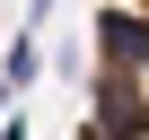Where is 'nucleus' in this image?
<instances>
[{
  "label": "nucleus",
  "instance_id": "nucleus-3",
  "mask_svg": "<svg viewBox=\"0 0 149 140\" xmlns=\"http://www.w3.org/2000/svg\"><path fill=\"white\" fill-rule=\"evenodd\" d=\"M0 140H26V123H18V114H9V123H0Z\"/></svg>",
  "mask_w": 149,
  "mask_h": 140
},
{
  "label": "nucleus",
  "instance_id": "nucleus-2",
  "mask_svg": "<svg viewBox=\"0 0 149 140\" xmlns=\"http://www.w3.org/2000/svg\"><path fill=\"white\" fill-rule=\"evenodd\" d=\"M44 18H53V0H26V26H44Z\"/></svg>",
  "mask_w": 149,
  "mask_h": 140
},
{
  "label": "nucleus",
  "instance_id": "nucleus-1",
  "mask_svg": "<svg viewBox=\"0 0 149 140\" xmlns=\"http://www.w3.org/2000/svg\"><path fill=\"white\" fill-rule=\"evenodd\" d=\"M35 70H44V61H35V26H26V35L9 44V61H0V88H9V96H18V88L35 79Z\"/></svg>",
  "mask_w": 149,
  "mask_h": 140
}]
</instances>
